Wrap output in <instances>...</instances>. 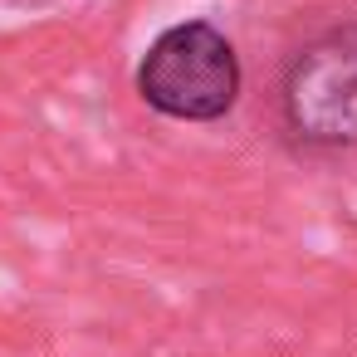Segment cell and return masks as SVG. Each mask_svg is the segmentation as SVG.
<instances>
[{
  "instance_id": "2",
  "label": "cell",
  "mask_w": 357,
  "mask_h": 357,
  "mask_svg": "<svg viewBox=\"0 0 357 357\" xmlns=\"http://www.w3.org/2000/svg\"><path fill=\"white\" fill-rule=\"evenodd\" d=\"M279 123L303 152H357V20H337L289 54Z\"/></svg>"
},
{
  "instance_id": "1",
  "label": "cell",
  "mask_w": 357,
  "mask_h": 357,
  "mask_svg": "<svg viewBox=\"0 0 357 357\" xmlns=\"http://www.w3.org/2000/svg\"><path fill=\"white\" fill-rule=\"evenodd\" d=\"M132 84L137 98L172 123H220L240 103L245 69L220 25L176 20L147 40Z\"/></svg>"
}]
</instances>
